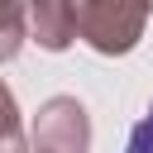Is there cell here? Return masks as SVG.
Here are the masks:
<instances>
[{"mask_svg": "<svg viewBox=\"0 0 153 153\" xmlns=\"http://www.w3.org/2000/svg\"><path fill=\"white\" fill-rule=\"evenodd\" d=\"M67 14L76 24V38H86L105 57H120L139 48L153 0H67Z\"/></svg>", "mask_w": 153, "mask_h": 153, "instance_id": "obj_1", "label": "cell"}, {"mask_svg": "<svg viewBox=\"0 0 153 153\" xmlns=\"http://www.w3.org/2000/svg\"><path fill=\"white\" fill-rule=\"evenodd\" d=\"M91 148V115L76 96H53L33 115V153H86Z\"/></svg>", "mask_w": 153, "mask_h": 153, "instance_id": "obj_2", "label": "cell"}, {"mask_svg": "<svg viewBox=\"0 0 153 153\" xmlns=\"http://www.w3.org/2000/svg\"><path fill=\"white\" fill-rule=\"evenodd\" d=\"M29 38L43 53H62L76 38V24L67 14V0H29Z\"/></svg>", "mask_w": 153, "mask_h": 153, "instance_id": "obj_3", "label": "cell"}, {"mask_svg": "<svg viewBox=\"0 0 153 153\" xmlns=\"http://www.w3.org/2000/svg\"><path fill=\"white\" fill-rule=\"evenodd\" d=\"M29 38V0H0V62H10Z\"/></svg>", "mask_w": 153, "mask_h": 153, "instance_id": "obj_4", "label": "cell"}, {"mask_svg": "<svg viewBox=\"0 0 153 153\" xmlns=\"http://www.w3.org/2000/svg\"><path fill=\"white\" fill-rule=\"evenodd\" d=\"M0 153H29V134H24L14 91H10L5 81H0Z\"/></svg>", "mask_w": 153, "mask_h": 153, "instance_id": "obj_5", "label": "cell"}, {"mask_svg": "<svg viewBox=\"0 0 153 153\" xmlns=\"http://www.w3.org/2000/svg\"><path fill=\"white\" fill-rule=\"evenodd\" d=\"M124 153H153V105L143 110V120L129 129V143H124Z\"/></svg>", "mask_w": 153, "mask_h": 153, "instance_id": "obj_6", "label": "cell"}]
</instances>
